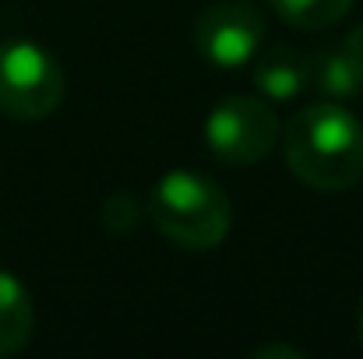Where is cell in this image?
Instances as JSON below:
<instances>
[{
    "label": "cell",
    "instance_id": "3",
    "mask_svg": "<svg viewBox=\"0 0 363 359\" xmlns=\"http://www.w3.org/2000/svg\"><path fill=\"white\" fill-rule=\"evenodd\" d=\"M64 89V71L43 46H0V113L14 120H43L60 106Z\"/></svg>",
    "mask_w": 363,
    "mask_h": 359
},
{
    "label": "cell",
    "instance_id": "7",
    "mask_svg": "<svg viewBox=\"0 0 363 359\" xmlns=\"http://www.w3.org/2000/svg\"><path fill=\"white\" fill-rule=\"evenodd\" d=\"M32 331H35V310L28 289L11 271H0V356L21 353Z\"/></svg>",
    "mask_w": 363,
    "mask_h": 359
},
{
    "label": "cell",
    "instance_id": "12",
    "mask_svg": "<svg viewBox=\"0 0 363 359\" xmlns=\"http://www.w3.org/2000/svg\"><path fill=\"white\" fill-rule=\"evenodd\" d=\"M257 356H289V359H300V349H286V346H264V349H257Z\"/></svg>",
    "mask_w": 363,
    "mask_h": 359
},
{
    "label": "cell",
    "instance_id": "11",
    "mask_svg": "<svg viewBox=\"0 0 363 359\" xmlns=\"http://www.w3.org/2000/svg\"><path fill=\"white\" fill-rule=\"evenodd\" d=\"M346 50H350V57H353V64H357V71H360V78H363V25L346 39Z\"/></svg>",
    "mask_w": 363,
    "mask_h": 359
},
{
    "label": "cell",
    "instance_id": "10",
    "mask_svg": "<svg viewBox=\"0 0 363 359\" xmlns=\"http://www.w3.org/2000/svg\"><path fill=\"white\" fill-rule=\"evenodd\" d=\"M138 215H141V205L127 190H117V194H110L103 201V226L110 233H130V229H138Z\"/></svg>",
    "mask_w": 363,
    "mask_h": 359
},
{
    "label": "cell",
    "instance_id": "13",
    "mask_svg": "<svg viewBox=\"0 0 363 359\" xmlns=\"http://www.w3.org/2000/svg\"><path fill=\"white\" fill-rule=\"evenodd\" d=\"M360 335H363V303H360Z\"/></svg>",
    "mask_w": 363,
    "mask_h": 359
},
{
    "label": "cell",
    "instance_id": "5",
    "mask_svg": "<svg viewBox=\"0 0 363 359\" xmlns=\"http://www.w3.org/2000/svg\"><path fill=\"white\" fill-rule=\"evenodd\" d=\"M264 39V18L247 0L212 4L194 25L198 53L216 67H240L247 64Z\"/></svg>",
    "mask_w": 363,
    "mask_h": 359
},
{
    "label": "cell",
    "instance_id": "8",
    "mask_svg": "<svg viewBox=\"0 0 363 359\" xmlns=\"http://www.w3.org/2000/svg\"><path fill=\"white\" fill-rule=\"evenodd\" d=\"M311 85L328 96L332 103L339 99H357L363 92V78L350 57L346 46H335V50H321L318 57H311Z\"/></svg>",
    "mask_w": 363,
    "mask_h": 359
},
{
    "label": "cell",
    "instance_id": "9",
    "mask_svg": "<svg viewBox=\"0 0 363 359\" xmlns=\"http://www.w3.org/2000/svg\"><path fill=\"white\" fill-rule=\"evenodd\" d=\"M275 14L286 25L296 28H328L335 21H342L353 7V0H272Z\"/></svg>",
    "mask_w": 363,
    "mask_h": 359
},
{
    "label": "cell",
    "instance_id": "2",
    "mask_svg": "<svg viewBox=\"0 0 363 359\" xmlns=\"http://www.w3.org/2000/svg\"><path fill=\"white\" fill-rule=\"evenodd\" d=\"M148 219L162 237L184 250H212L230 233L233 208L219 183L201 173L177 169L152 187Z\"/></svg>",
    "mask_w": 363,
    "mask_h": 359
},
{
    "label": "cell",
    "instance_id": "4",
    "mask_svg": "<svg viewBox=\"0 0 363 359\" xmlns=\"http://www.w3.org/2000/svg\"><path fill=\"white\" fill-rule=\"evenodd\" d=\"M208 152L230 166L261 162L279 141V117L257 96H230L223 99L205 123Z\"/></svg>",
    "mask_w": 363,
    "mask_h": 359
},
{
    "label": "cell",
    "instance_id": "6",
    "mask_svg": "<svg viewBox=\"0 0 363 359\" xmlns=\"http://www.w3.org/2000/svg\"><path fill=\"white\" fill-rule=\"evenodd\" d=\"M254 85L264 99L289 103L311 85V57H303L296 46H275L257 60Z\"/></svg>",
    "mask_w": 363,
    "mask_h": 359
},
{
    "label": "cell",
    "instance_id": "1",
    "mask_svg": "<svg viewBox=\"0 0 363 359\" xmlns=\"http://www.w3.org/2000/svg\"><path fill=\"white\" fill-rule=\"evenodd\" d=\"M286 162L314 190H350L363 176V123L346 106L314 103L286 123Z\"/></svg>",
    "mask_w": 363,
    "mask_h": 359
}]
</instances>
